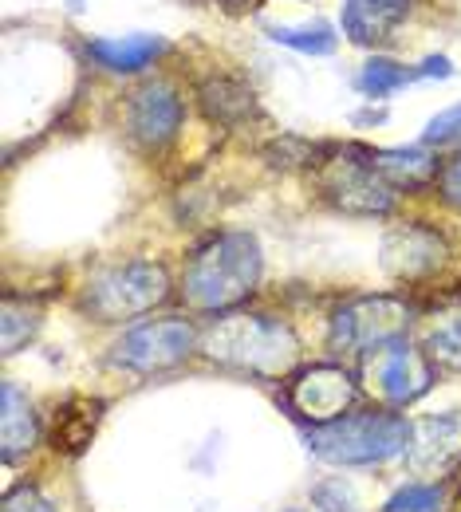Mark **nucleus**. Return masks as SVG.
I'll return each mask as SVG.
<instances>
[{"label":"nucleus","mask_w":461,"mask_h":512,"mask_svg":"<svg viewBox=\"0 0 461 512\" xmlns=\"http://www.w3.org/2000/svg\"><path fill=\"white\" fill-rule=\"evenodd\" d=\"M261 272L264 253L253 233H217L190 256L182 296L198 312H225L257 292Z\"/></svg>","instance_id":"nucleus-1"},{"label":"nucleus","mask_w":461,"mask_h":512,"mask_svg":"<svg viewBox=\"0 0 461 512\" xmlns=\"http://www.w3.org/2000/svg\"><path fill=\"white\" fill-rule=\"evenodd\" d=\"M205 355L221 367L249 371L257 379H280L300 363V339L284 320L272 316H225L205 331Z\"/></svg>","instance_id":"nucleus-2"},{"label":"nucleus","mask_w":461,"mask_h":512,"mask_svg":"<svg viewBox=\"0 0 461 512\" xmlns=\"http://www.w3.org/2000/svg\"><path fill=\"white\" fill-rule=\"evenodd\" d=\"M414 426L395 410H363V414H343L328 426H312L308 449L312 457L339 465V469H363V465H383L398 453L410 449Z\"/></svg>","instance_id":"nucleus-3"},{"label":"nucleus","mask_w":461,"mask_h":512,"mask_svg":"<svg viewBox=\"0 0 461 512\" xmlns=\"http://www.w3.org/2000/svg\"><path fill=\"white\" fill-rule=\"evenodd\" d=\"M170 296V276L154 260H127L107 272H99L87 284L83 308L99 323H123L134 316L154 312Z\"/></svg>","instance_id":"nucleus-4"},{"label":"nucleus","mask_w":461,"mask_h":512,"mask_svg":"<svg viewBox=\"0 0 461 512\" xmlns=\"http://www.w3.org/2000/svg\"><path fill=\"white\" fill-rule=\"evenodd\" d=\"M320 190L343 213L387 217L395 209V186L375 170L367 146H343L320 174Z\"/></svg>","instance_id":"nucleus-5"},{"label":"nucleus","mask_w":461,"mask_h":512,"mask_svg":"<svg viewBox=\"0 0 461 512\" xmlns=\"http://www.w3.org/2000/svg\"><path fill=\"white\" fill-rule=\"evenodd\" d=\"M434 371L438 367L406 335H395V339H387L363 355V383L371 386L391 410L418 402L434 386Z\"/></svg>","instance_id":"nucleus-6"},{"label":"nucleus","mask_w":461,"mask_h":512,"mask_svg":"<svg viewBox=\"0 0 461 512\" xmlns=\"http://www.w3.org/2000/svg\"><path fill=\"white\" fill-rule=\"evenodd\" d=\"M410 327V308L398 296H359L343 304L331 320L328 343L339 355H367L379 343L406 335Z\"/></svg>","instance_id":"nucleus-7"},{"label":"nucleus","mask_w":461,"mask_h":512,"mask_svg":"<svg viewBox=\"0 0 461 512\" xmlns=\"http://www.w3.org/2000/svg\"><path fill=\"white\" fill-rule=\"evenodd\" d=\"M194 343H198V331H194L190 320L170 316V320L138 323V327H131L115 343V363L127 367V371H142V375L170 371V367H178V363L190 359Z\"/></svg>","instance_id":"nucleus-8"},{"label":"nucleus","mask_w":461,"mask_h":512,"mask_svg":"<svg viewBox=\"0 0 461 512\" xmlns=\"http://www.w3.org/2000/svg\"><path fill=\"white\" fill-rule=\"evenodd\" d=\"M355 379L335 367V363H316L304 375H296V383L288 386V410L300 422L312 426H328L335 418H343L355 406Z\"/></svg>","instance_id":"nucleus-9"},{"label":"nucleus","mask_w":461,"mask_h":512,"mask_svg":"<svg viewBox=\"0 0 461 512\" xmlns=\"http://www.w3.org/2000/svg\"><path fill=\"white\" fill-rule=\"evenodd\" d=\"M446 256H450L446 237L422 221L395 225L383 237V268L398 280H426L446 264Z\"/></svg>","instance_id":"nucleus-10"},{"label":"nucleus","mask_w":461,"mask_h":512,"mask_svg":"<svg viewBox=\"0 0 461 512\" xmlns=\"http://www.w3.org/2000/svg\"><path fill=\"white\" fill-rule=\"evenodd\" d=\"M186 119V103L170 83H146L131 99L127 111V127H131L134 142H142L146 150H162L166 142H174V134L182 130Z\"/></svg>","instance_id":"nucleus-11"},{"label":"nucleus","mask_w":461,"mask_h":512,"mask_svg":"<svg viewBox=\"0 0 461 512\" xmlns=\"http://www.w3.org/2000/svg\"><path fill=\"white\" fill-rule=\"evenodd\" d=\"M40 442V418L28 402V394L16 383L0 386V453L4 465H16L20 457H28Z\"/></svg>","instance_id":"nucleus-12"},{"label":"nucleus","mask_w":461,"mask_h":512,"mask_svg":"<svg viewBox=\"0 0 461 512\" xmlns=\"http://www.w3.org/2000/svg\"><path fill=\"white\" fill-rule=\"evenodd\" d=\"M410 0H347L343 4V32L351 44H383L391 40L398 24L406 20Z\"/></svg>","instance_id":"nucleus-13"},{"label":"nucleus","mask_w":461,"mask_h":512,"mask_svg":"<svg viewBox=\"0 0 461 512\" xmlns=\"http://www.w3.org/2000/svg\"><path fill=\"white\" fill-rule=\"evenodd\" d=\"M375 170L395 186V190H422L438 182V162L422 146H398V150H371Z\"/></svg>","instance_id":"nucleus-14"},{"label":"nucleus","mask_w":461,"mask_h":512,"mask_svg":"<svg viewBox=\"0 0 461 512\" xmlns=\"http://www.w3.org/2000/svg\"><path fill=\"white\" fill-rule=\"evenodd\" d=\"M87 52L107 67V71H142L154 56L166 52V44H162L158 36L134 32V36H103V40H91Z\"/></svg>","instance_id":"nucleus-15"},{"label":"nucleus","mask_w":461,"mask_h":512,"mask_svg":"<svg viewBox=\"0 0 461 512\" xmlns=\"http://www.w3.org/2000/svg\"><path fill=\"white\" fill-rule=\"evenodd\" d=\"M461 449V418L450 414H434V418H422L414 426V438H410V461L422 469V465H434V461H446L450 453Z\"/></svg>","instance_id":"nucleus-16"},{"label":"nucleus","mask_w":461,"mask_h":512,"mask_svg":"<svg viewBox=\"0 0 461 512\" xmlns=\"http://www.w3.org/2000/svg\"><path fill=\"white\" fill-rule=\"evenodd\" d=\"M201 107L213 123H241L245 115H253V91L241 83V79H229V75H217L209 83H201Z\"/></svg>","instance_id":"nucleus-17"},{"label":"nucleus","mask_w":461,"mask_h":512,"mask_svg":"<svg viewBox=\"0 0 461 512\" xmlns=\"http://www.w3.org/2000/svg\"><path fill=\"white\" fill-rule=\"evenodd\" d=\"M99 414H103V402H91V398H71V402H64L60 414H56L52 446L64 449V453H79V449L91 442V434L99 426Z\"/></svg>","instance_id":"nucleus-18"},{"label":"nucleus","mask_w":461,"mask_h":512,"mask_svg":"<svg viewBox=\"0 0 461 512\" xmlns=\"http://www.w3.org/2000/svg\"><path fill=\"white\" fill-rule=\"evenodd\" d=\"M268 36L292 52L304 56H331L339 48V36L328 20H308V24H268Z\"/></svg>","instance_id":"nucleus-19"},{"label":"nucleus","mask_w":461,"mask_h":512,"mask_svg":"<svg viewBox=\"0 0 461 512\" xmlns=\"http://www.w3.org/2000/svg\"><path fill=\"white\" fill-rule=\"evenodd\" d=\"M414 79H418L414 67H402V64H395V60L375 56V60H367L363 71H359V91H363L367 99H387V95H395L398 87H406V83H414Z\"/></svg>","instance_id":"nucleus-20"},{"label":"nucleus","mask_w":461,"mask_h":512,"mask_svg":"<svg viewBox=\"0 0 461 512\" xmlns=\"http://www.w3.org/2000/svg\"><path fill=\"white\" fill-rule=\"evenodd\" d=\"M426 359L442 371H461V316L442 320L426 335Z\"/></svg>","instance_id":"nucleus-21"},{"label":"nucleus","mask_w":461,"mask_h":512,"mask_svg":"<svg viewBox=\"0 0 461 512\" xmlns=\"http://www.w3.org/2000/svg\"><path fill=\"white\" fill-rule=\"evenodd\" d=\"M36 312L20 308L16 300H4V312H0V343H4V355H16L20 343H28L36 335Z\"/></svg>","instance_id":"nucleus-22"},{"label":"nucleus","mask_w":461,"mask_h":512,"mask_svg":"<svg viewBox=\"0 0 461 512\" xmlns=\"http://www.w3.org/2000/svg\"><path fill=\"white\" fill-rule=\"evenodd\" d=\"M383 512H446V489L442 485H402Z\"/></svg>","instance_id":"nucleus-23"},{"label":"nucleus","mask_w":461,"mask_h":512,"mask_svg":"<svg viewBox=\"0 0 461 512\" xmlns=\"http://www.w3.org/2000/svg\"><path fill=\"white\" fill-rule=\"evenodd\" d=\"M312 509L316 512H359V493L351 481L328 477L320 485H312Z\"/></svg>","instance_id":"nucleus-24"},{"label":"nucleus","mask_w":461,"mask_h":512,"mask_svg":"<svg viewBox=\"0 0 461 512\" xmlns=\"http://www.w3.org/2000/svg\"><path fill=\"white\" fill-rule=\"evenodd\" d=\"M454 142H461V103L438 111L422 130V146H454Z\"/></svg>","instance_id":"nucleus-25"},{"label":"nucleus","mask_w":461,"mask_h":512,"mask_svg":"<svg viewBox=\"0 0 461 512\" xmlns=\"http://www.w3.org/2000/svg\"><path fill=\"white\" fill-rule=\"evenodd\" d=\"M0 512H60L36 485H16V489H8L4 493V501H0Z\"/></svg>","instance_id":"nucleus-26"},{"label":"nucleus","mask_w":461,"mask_h":512,"mask_svg":"<svg viewBox=\"0 0 461 512\" xmlns=\"http://www.w3.org/2000/svg\"><path fill=\"white\" fill-rule=\"evenodd\" d=\"M438 193H442L446 205L461 209V154H454V158L438 170Z\"/></svg>","instance_id":"nucleus-27"},{"label":"nucleus","mask_w":461,"mask_h":512,"mask_svg":"<svg viewBox=\"0 0 461 512\" xmlns=\"http://www.w3.org/2000/svg\"><path fill=\"white\" fill-rule=\"evenodd\" d=\"M414 71H418V79H450L454 64H450V56H426Z\"/></svg>","instance_id":"nucleus-28"},{"label":"nucleus","mask_w":461,"mask_h":512,"mask_svg":"<svg viewBox=\"0 0 461 512\" xmlns=\"http://www.w3.org/2000/svg\"><path fill=\"white\" fill-rule=\"evenodd\" d=\"M225 4H245V0H225Z\"/></svg>","instance_id":"nucleus-29"},{"label":"nucleus","mask_w":461,"mask_h":512,"mask_svg":"<svg viewBox=\"0 0 461 512\" xmlns=\"http://www.w3.org/2000/svg\"><path fill=\"white\" fill-rule=\"evenodd\" d=\"M288 512H300V509H288Z\"/></svg>","instance_id":"nucleus-30"}]
</instances>
